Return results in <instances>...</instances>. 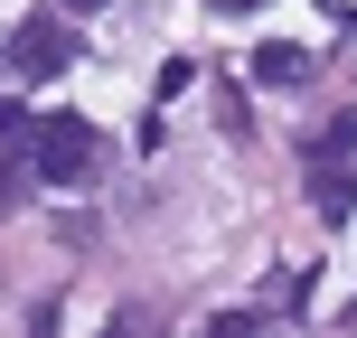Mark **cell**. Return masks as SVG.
Here are the masks:
<instances>
[{
    "mask_svg": "<svg viewBox=\"0 0 357 338\" xmlns=\"http://www.w3.org/2000/svg\"><path fill=\"white\" fill-rule=\"evenodd\" d=\"M19 123H29V113H19V104H10V94H0V151H10V141H19Z\"/></svg>",
    "mask_w": 357,
    "mask_h": 338,
    "instance_id": "obj_7",
    "label": "cell"
},
{
    "mask_svg": "<svg viewBox=\"0 0 357 338\" xmlns=\"http://www.w3.org/2000/svg\"><path fill=\"white\" fill-rule=\"evenodd\" d=\"M348 320H357V301H348Z\"/></svg>",
    "mask_w": 357,
    "mask_h": 338,
    "instance_id": "obj_11",
    "label": "cell"
},
{
    "mask_svg": "<svg viewBox=\"0 0 357 338\" xmlns=\"http://www.w3.org/2000/svg\"><path fill=\"white\" fill-rule=\"evenodd\" d=\"M66 10H104V0H66Z\"/></svg>",
    "mask_w": 357,
    "mask_h": 338,
    "instance_id": "obj_10",
    "label": "cell"
},
{
    "mask_svg": "<svg viewBox=\"0 0 357 338\" xmlns=\"http://www.w3.org/2000/svg\"><path fill=\"white\" fill-rule=\"evenodd\" d=\"M216 19H254V10H273V0H207Z\"/></svg>",
    "mask_w": 357,
    "mask_h": 338,
    "instance_id": "obj_8",
    "label": "cell"
},
{
    "mask_svg": "<svg viewBox=\"0 0 357 338\" xmlns=\"http://www.w3.org/2000/svg\"><path fill=\"white\" fill-rule=\"evenodd\" d=\"M19 160H29L38 188H75V178L104 160V141H94L85 113H29V123H19Z\"/></svg>",
    "mask_w": 357,
    "mask_h": 338,
    "instance_id": "obj_1",
    "label": "cell"
},
{
    "mask_svg": "<svg viewBox=\"0 0 357 338\" xmlns=\"http://www.w3.org/2000/svg\"><path fill=\"white\" fill-rule=\"evenodd\" d=\"M301 188H310L320 226H348L357 216V160H301Z\"/></svg>",
    "mask_w": 357,
    "mask_h": 338,
    "instance_id": "obj_3",
    "label": "cell"
},
{
    "mask_svg": "<svg viewBox=\"0 0 357 338\" xmlns=\"http://www.w3.org/2000/svg\"><path fill=\"white\" fill-rule=\"evenodd\" d=\"M301 160H357V104H348V113H329V123L310 132V141H301Z\"/></svg>",
    "mask_w": 357,
    "mask_h": 338,
    "instance_id": "obj_4",
    "label": "cell"
},
{
    "mask_svg": "<svg viewBox=\"0 0 357 338\" xmlns=\"http://www.w3.org/2000/svg\"><path fill=\"white\" fill-rule=\"evenodd\" d=\"M320 19H329V29H348V38H357V10H348V0H320Z\"/></svg>",
    "mask_w": 357,
    "mask_h": 338,
    "instance_id": "obj_9",
    "label": "cell"
},
{
    "mask_svg": "<svg viewBox=\"0 0 357 338\" xmlns=\"http://www.w3.org/2000/svg\"><path fill=\"white\" fill-rule=\"evenodd\" d=\"M197 85V56H169V66H160V104H169V94H188Z\"/></svg>",
    "mask_w": 357,
    "mask_h": 338,
    "instance_id": "obj_6",
    "label": "cell"
},
{
    "mask_svg": "<svg viewBox=\"0 0 357 338\" xmlns=\"http://www.w3.org/2000/svg\"><path fill=\"white\" fill-rule=\"evenodd\" d=\"M75 56H85V38H75L66 19H47V10H29L10 38H0V66H10L19 85H56V75L75 66Z\"/></svg>",
    "mask_w": 357,
    "mask_h": 338,
    "instance_id": "obj_2",
    "label": "cell"
},
{
    "mask_svg": "<svg viewBox=\"0 0 357 338\" xmlns=\"http://www.w3.org/2000/svg\"><path fill=\"white\" fill-rule=\"evenodd\" d=\"M254 85H310V56H301V47H273V38H264V47H254Z\"/></svg>",
    "mask_w": 357,
    "mask_h": 338,
    "instance_id": "obj_5",
    "label": "cell"
}]
</instances>
